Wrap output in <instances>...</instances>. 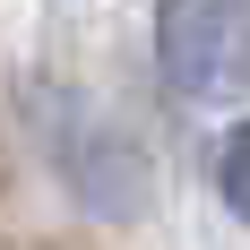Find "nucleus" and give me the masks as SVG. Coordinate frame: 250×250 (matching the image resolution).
Wrapping results in <instances>:
<instances>
[{"label": "nucleus", "mask_w": 250, "mask_h": 250, "mask_svg": "<svg viewBox=\"0 0 250 250\" xmlns=\"http://www.w3.org/2000/svg\"><path fill=\"white\" fill-rule=\"evenodd\" d=\"M155 69L181 104H233L250 86V0H155Z\"/></svg>", "instance_id": "f257e3e1"}, {"label": "nucleus", "mask_w": 250, "mask_h": 250, "mask_svg": "<svg viewBox=\"0 0 250 250\" xmlns=\"http://www.w3.org/2000/svg\"><path fill=\"white\" fill-rule=\"evenodd\" d=\"M52 164H61L69 190L86 207H104V216H138V207H147V164H138V147H129L112 121H95V112H52Z\"/></svg>", "instance_id": "f03ea898"}, {"label": "nucleus", "mask_w": 250, "mask_h": 250, "mask_svg": "<svg viewBox=\"0 0 250 250\" xmlns=\"http://www.w3.org/2000/svg\"><path fill=\"white\" fill-rule=\"evenodd\" d=\"M216 199L250 225V121H233L225 138H216Z\"/></svg>", "instance_id": "7ed1b4c3"}]
</instances>
